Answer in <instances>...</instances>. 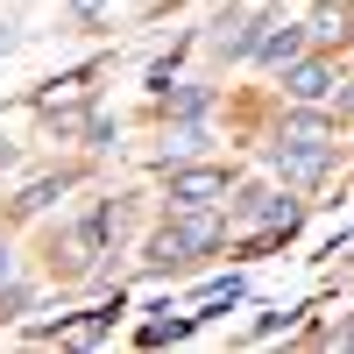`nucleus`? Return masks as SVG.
I'll return each mask as SVG.
<instances>
[{"instance_id": "nucleus-12", "label": "nucleus", "mask_w": 354, "mask_h": 354, "mask_svg": "<svg viewBox=\"0 0 354 354\" xmlns=\"http://www.w3.org/2000/svg\"><path fill=\"white\" fill-rule=\"evenodd\" d=\"M71 8H78L85 21H100V15H106V0H71Z\"/></svg>"}, {"instance_id": "nucleus-14", "label": "nucleus", "mask_w": 354, "mask_h": 354, "mask_svg": "<svg viewBox=\"0 0 354 354\" xmlns=\"http://www.w3.org/2000/svg\"><path fill=\"white\" fill-rule=\"evenodd\" d=\"M8 50H15V28H0V57H8Z\"/></svg>"}, {"instance_id": "nucleus-4", "label": "nucleus", "mask_w": 354, "mask_h": 354, "mask_svg": "<svg viewBox=\"0 0 354 354\" xmlns=\"http://www.w3.org/2000/svg\"><path fill=\"white\" fill-rule=\"evenodd\" d=\"M227 192V170H177L170 177V198L177 205H205V198H220Z\"/></svg>"}, {"instance_id": "nucleus-13", "label": "nucleus", "mask_w": 354, "mask_h": 354, "mask_svg": "<svg viewBox=\"0 0 354 354\" xmlns=\"http://www.w3.org/2000/svg\"><path fill=\"white\" fill-rule=\"evenodd\" d=\"M8 270H15V262H8V248H0V290H8Z\"/></svg>"}, {"instance_id": "nucleus-1", "label": "nucleus", "mask_w": 354, "mask_h": 354, "mask_svg": "<svg viewBox=\"0 0 354 354\" xmlns=\"http://www.w3.org/2000/svg\"><path fill=\"white\" fill-rule=\"evenodd\" d=\"M213 241H220V220H177V227H163L156 241H149V255H142V262L163 277V270H185V262H192L198 248H213Z\"/></svg>"}, {"instance_id": "nucleus-5", "label": "nucleus", "mask_w": 354, "mask_h": 354, "mask_svg": "<svg viewBox=\"0 0 354 354\" xmlns=\"http://www.w3.org/2000/svg\"><path fill=\"white\" fill-rule=\"evenodd\" d=\"M283 71H290V78H283L290 100H326V93H333V71L319 64V57H298V64H283Z\"/></svg>"}, {"instance_id": "nucleus-10", "label": "nucleus", "mask_w": 354, "mask_h": 354, "mask_svg": "<svg viewBox=\"0 0 354 354\" xmlns=\"http://www.w3.org/2000/svg\"><path fill=\"white\" fill-rule=\"evenodd\" d=\"M57 192H64V177H43V185H28V192H21V213H36V205H50Z\"/></svg>"}, {"instance_id": "nucleus-2", "label": "nucleus", "mask_w": 354, "mask_h": 354, "mask_svg": "<svg viewBox=\"0 0 354 354\" xmlns=\"http://www.w3.org/2000/svg\"><path fill=\"white\" fill-rule=\"evenodd\" d=\"M241 220H255L262 234H290L298 227V198H270V192H241V205H234Z\"/></svg>"}, {"instance_id": "nucleus-3", "label": "nucleus", "mask_w": 354, "mask_h": 354, "mask_svg": "<svg viewBox=\"0 0 354 354\" xmlns=\"http://www.w3.org/2000/svg\"><path fill=\"white\" fill-rule=\"evenodd\" d=\"M262 64H298V50H305V28H277V21H255V43H248Z\"/></svg>"}, {"instance_id": "nucleus-7", "label": "nucleus", "mask_w": 354, "mask_h": 354, "mask_svg": "<svg viewBox=\"0 0 354 354\" xmlns=\"http://www.w3.org/2000/svg\"><path fill=\"white\" fill-rule=\"evenodd\" d=\"M312 36L347 43V36H354V0H319V8H312Z\"/></svg>"}, {"instance_id": "nucleus-11", "label": "nucleus", "mask_w": 354, "mask_h": 354, "mask_svg": "<svg viewBox=\"0 0 354 354\" xmlns=\"http://www.w3.org/2000/svg\"><path fill=\"white\" fill-rule=\"evenodd\" d=\"M205 100H213V93H205V85H185V93H177L170 106H177V113H185V121H192V113H205Z\"/></svg>"}, {"instance_id": "nucleus-8", "label": "nucleus", "mask_w": 354, "mask_h": 354, "mask_svg": "<svg viewBox=\"0 0 354 354\" xmlns=\"http://www.w3.org/2000/svg\"><path fill=\"white\" fill-rule=\"evenodd\" d=\"M277 142H283V149H326V142H333V128L319 121V113H290Z\"/></svg>"}, {"instance_id": "nucleus-9", "label": "nucleus", "mask_w": 354, "mask_h": 354, "mask_svg": "<svg viewBox=\"0 0 354 354\" xmlns=\"http://www.w3.org/2000/svg\"><path fill=\"white\" fill-rule=\"evenodd\" d=\"M248 43H255V21H241V15H227V21H220V36H213L220 57H241Z\"/></svg>"}, {"instance_id": "nucleus-15", "label": "nucleus", "mask_w": 354, "mask_h": 354, "mask_svg": "<svg viewBox=\"0 0 354 354\" xmlns=\"http://www.w3.org/2000/svg\"><path fill=\"white\" fill-rule=\"evenodd\" d=\"M340 113H354V85H347V93H340Z\"/></svg>"}, {"instance_id": "nucleus-6", "label": "nucleus", "mask_w": 354, "mask_h": 354, "mask_svg": "<svg viewBox=\"0 0 354 354\" xmlns=\"http://www.w3.org/2000/svg\"><path fill=\"white\" fill-rule=\"evenodd\" d=\"M270 163H277V177H290V185H312L319 170H326V149H270Z\"/></svg>"}]
</instances>
